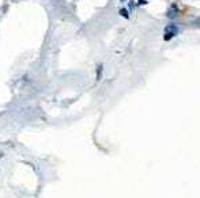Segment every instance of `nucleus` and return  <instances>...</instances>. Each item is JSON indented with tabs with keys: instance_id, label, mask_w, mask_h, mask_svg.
Segmentation results:
<instances>
[{
	"instance_id": "obj_3",
	"label": "nucleus",
	"mask_w": 200,
	"mask_h": 198,
	"mask_svg": "<svg viewBox=\"0 0 200 198\" xmlns=\"http://www.w3.org/2000/svg\"><path fill=\"white\" fill-rule=\"evenodd\" d=\"M120 15H121V16H124L125 19H128V18H129V14H128V11H127L125 8H121V10H120Z\"/></svg>"
},
{
	"instance_id": "obj_4",
	"label": "nucleus",
	"mask_w": 200,
	"mask_h": 198,
	"mask_svg": "<svg viewBox=\"0 0 200 198\" xmlns=\"http://www.w3.org/2000/svg\"><path fill=\"white\" fill-rule=\"evenodd\" d=\"M101 75H102V65H98V69H97V79L98 80L101 79Z\"/></svg>"
},
{
	"instance_id": "obj_5",
	"label": "nucleus",
	"mask_w": 200,
	"mask_h": 198,
	"mask_svg": "<svg viewBox=\"0 0 200 198\" xmlns=\"http://www.w3.org/2000/svg\"><path fill=\"white\" fill-rule=\"evenodd\" d=\"M121 2H125V0H121Z\"/></svg>"
},
{
	"instance_id": "obj_1",
	"label": "nucleus",
	"mask_w": 200,
	"mask_h": 198,
	"mask_svg": "<svg viewBox=\"0 0 200 198\" xmlns=\"http://www.w3.org/2000/svg\"><path fill=\"white\" fill-rule=\"evenodd\" d=\"M177 33H178V29H177L176 25H168L165 27V34H163V39L165 41H170L173 37H174Z\"/></svg>"
},
{
	"instance_id": "obj_2",
	"label": "nucleus",
	"mask_w": 200,
	"mask_h": 198,
	"mask_svg": "<svg viewBox=\"0 0 200 198\" xmlns=\"http://www.w3.org/2000/svg\"><path fill=\"white\" fill-rule=\"evenodd\" d=\"M177 16V11H176V4L172 6V8L168 11V18H170V19H173V18Z\"/></svg>"
}]
</instances>
